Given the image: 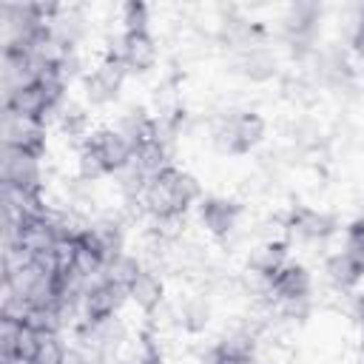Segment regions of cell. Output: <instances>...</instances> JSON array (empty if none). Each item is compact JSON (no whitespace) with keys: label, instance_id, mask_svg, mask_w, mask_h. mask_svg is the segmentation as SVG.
I'll return each mask as SVG.
<instances>
[{"label":"cell","instance_id":"obj_1","mask_svg":"<svg viewBox=\"0 0 364 364\" xmlns=\"http://www.w3.org/2000/svg\"><path fill=\"white\" fill-rule=\"evenodd\" d=\"M139 202L151 219L176 222L179 216H185L191 208H196L202 202V188L191 171L171 165L145 185Z\"/></svg>","mask_w":364,"mask_h":364},{"label":"cell","instance_id":"obj_2","mask_svg":"<svg viewBox=\"0 0 364 364\" xmlns=\"http://www.w3.org/2000/svg\"><path fill=\"white\" fill-rule=\"evenodd\" d=\"M267 134V122L259 111L242 108V111H225L216 125H213V142L222 154L230 156H242L250 154L253 148H259L264 142Z\"/></svg>","mask_w":364,"mask_h":364},{"label":"cell","instance_id":"obj_3","mask_svg":"<svg viewBox=\"0 0 364 364\" xmlns=\"http://www.w3.org/2000/svg\"><path fill=\"white\" fill-rule=\"evenodd\" d=\"M74 333H77V347H82L94 358V364L119 361V353L128 344V327L119 316L105 321H80Z\"/></svg>","mask_w":364,"mask_h":364},{"label":"cell","instance_id":"obj_4","mask_svg":"<svg viewBox=\"0 0 364 364\" xmlns=\"http://www.w3.org/2000/svg\"><path fill=\"white\" fill-rule=\"evenodd\" d=\"M128 80V68L125 63L117 57V51L105 54L91 71H85L82 77V94H85V102L88 105H111L122 85Z\"/></svg>","mask_w":364,"mask_h":364},{"label":"cell","instance_id":"obj_5","mask_svg":"<svg viewBox=\"0 0 364 364\" xmlns=\"http://www.w3.org/2000/svg\"><path fill=\"white\" fill-rule=\"evenodd\" d=\"M100 162L105 176H117L122 173L131 162H134V148L131 142L117 131V125H100L91 131V136L82 142Z\"/></svg>","mask_w":364,"mask_h":364},{"label":"cell","instance_id":"obj_6","mask_svg":"<svg viewBox=\"0 0 364 364\" xmlns=\"http://www.w3.org/2000/svg\"><path fill=\"white\" fill-rule=\"evenodd\" d=\"M264 290H267L273 307L307 304L310 293H313V276L301 262H287L270 282H264Z\"/></svg>","mask_w":364,"mask_h":364},{"label":"cell","instance_id":"obj_7","mask_svg":"<svg viewBox=\"0 0 364 364\" xmlns=\"http://www.w3.org/2000/svg\"><path fill=\"white\" fill-rule=\"evenodd\" d=\"M0 173H3V188L14 191H43V156L17 151V148H3L0 159Z\"/></svg>","mask_w":364,"mask_h":364},{"label":"cell","instance_id":"obj_8","mask_svg":"<svg viewBox=\"0 0 364 364\" xmlns=\"http://www.w3.org/2000/svg\"><path fill=\"white\" fill-rule=\"evenodd\" d=\"M125 304H128V287L102 276L85 290L80 301V313H82V321H105V318L119 316Z\"/></svg>","mask_w":364,"mask_h":364},{"label":"cell","instance_id":"obj_9","mask_svg":"<svg viewBox=\"0 0 364 364\" xmlns=\"http://www.w3.org/2000/svg\"><path fill=\"white\" fill-rule=\"evenodd\" d=\"M196 216H199V225L208 236L228 239L239 228L242 205L236 199H228V196H202V202L196 205Z\"/></svg>","mask_w":364,"mask_h":364},{"label":"cell","instance_id":"obj_10","mask_svg":"<svg viewBox=\"0 0 364 364\" xmlns=\"http://www.w3.org/2000/svg\"><path fill=\"white\" fill-rule=\"evenodd\" d=\"M117 57L125 63L128 74H148L159 63V46L151 31H122Z\"/></svg>","mask_w":364,"mask_h":364},{"label":"cell","instance_id":"obj_11","mask_svg":"<svg viewBox=\"0 0 364 364\" xmlns=\"http://www.w3.org/2000/svg\"><path fill=\"white\" fill-rule=\"evenodd\" d=\"M46 134H48L46 122L3 114V148H17V151H28V154H40L43 156Z\"/></svg>","mask_w":364,"mask_h":364},{"label":"cell","instance_id":"obj_12","mask_svg":"<svg viewBox=\"0 0 364 364\" xmlns=\"http://www.w3.org/2000/svg\"><path fill=\"white\" fill-rule=\"evenodd\" d=\"M287 230L290 236L301 239V242H321L327 236L336 233V219L324 210H316V208H293L290 216H287Z\"/></svg>","mask_w":364,"mask_h":364},{"label":"cell","instance_id":"obj_13","mask_svg":"<svg viewBox=\"0 0 364 364\" xmlns=\"http://www.w3.org/2000/svg\"><path fill=\"white\" fill-rule=\"evenodd\" d=\"M318 20H321V6L318 3H293L284 14V34L290 40V46H307L313 43V34L318 28Z\"/></svg>","mask_w":364,"mask_h":364},{"label":"cell","instance_id":"obj_14","mask_svg":"<svg viewBox=\"0 0 364 364\" xmlns=\"http://www.w3.org/2000/svg\"><path fill=\"white\" fill-rule=\"evenodd\" d=\"M128 301H131L139 313H145V316L156 313V310L162 307V301H165V282H162V276H159L156 270L142 267V270L134 276V282L128 284Z\"/></svg>","mask_w":364,"mask_h":364},{"label":"cell","instance_id":"obj_15","mask_svg":"<svg viewBox=\"0 0 364 364\" xmlns=\"http://www.w3.org/2000/svg\"><path fill=\"white\" fill-rule=\"evenodd\" d=\"M208 361L210 364H253L256 361V338L247 330H233L210 347Z\"/></svg>","mask_w":364,"mask_h":364},{"label":"cell","instance_id":"obj_16","mask_svg":"<svg viewBox=\"0 0 364 364\" xmlns=\"http://www.w3.org/2000/svg\"><path fill=\"white\" fill-rule=\"evenodd\" d=\"M287 242L284 239H267L262 245H256L247 256V270L253 276H259L262 282H270L284 264H287Z\"/></svg>","mask_w":364,"mask_h":364},{"label":"cell","instance_id":"obj_17","mask_svg":"<svg viewBox=\"0 0 364 364\" xmlns=\"http://www.w3.org/2000/svg\"><path fill=\"white\" fill-rule=\"evenodd\" d=\"M324 276L336 290H355L364 282V264L344 250H336L324 259Z\"/></svg>","mask_w":364,"mask_h":364},{"label":"cell","instance_id":"obj_18","mask_svg":"<svg viewBox=\"0 0 364 364\" xmlns=\"http://www.w3.org/2000/svg\"><path fill=\"white\" fill-rule=\"evenodd\" d=\"M85 28H88L85 14H82L80 9H74V6H63V11L48 23L51 37H54L60 46L71 48V51H77V43L85 37Z\"/></svg>","mask_w":364,"mask_h":364},{"label":"cell","instance_id":"obj_19","mask_svg":"<svg viewBox=\"0 0 364 364\" xmlns=\"http://www.w3.org/2000/svg\"><path fill=\"white\" fill-rule=\"evenodd\" d=\"M117 131L131 142V148L136 151L139 145H145L148 139L156 136V114H148L145 108H131L117 119Z\"/></svg>","mask_w":364,"mask_h":364},{"label":"cell","instance_id":"obj_20","mask_svg":"<svg viewBox=\"0 0 364 364\" xmlns=\"http://www.w3.org/2000/svg\"><path fill=\"white\" fill-rule=\"evenodd\" d=\"M54 122L60 125V131L65 134V136H71V139H80V145L91 136V119H88V108L82 105V102H77V100H65L60 108H57V114H54Z\"/></svg>","mask_w":364,"mask_h":364},{"label":"cell","instance_id":"obj_21","mask_svg":"<svg viewBox=\"0 0 364 364\" xmlns=\"http://www.w3.org/2000/svg\"><path fill=\"white\" fill-rule=\"evenodd\" d=\"M239 74L247 77L250 82H267L276 74V57L264 46L239 51Z\"/></svg>","mask_w":364,"mask_h":364},{"label":"cell","instance_id":"obj_22","mask_svg":"<svg viewBox=\"0 0 364 364\" xmlns=\"http://www.w3.org/2000/svg\"><path fill=\"white\" fill-rule=\"evenodd\" d=\"M68 361V344L63 336H43L40 347L28 358V364H65Z\"/></svg>","mask_w":364,"mask_h":364},{"label":"cell","instance_id":"obj_23","mask_svg":"<svg viewBox=\"0 0 364 364\" xmlns=\"http://www.w3.org/2000/svg\"><path fill=\"white\" fill-rule=\"evenodd\" d=\"M119 23H122V31H151V9L148 3L142 0H128L122 3L119 9Z\"/></svg>","mask_w":364,"mask_h":364},{"label":"cell","instance_id":"obj_24","mask_svg":"<svg viewBox=\"0 0 364 364\" xmlns=\"http://www.w3.org/2000/svg\"><path fill=\"white\" fill-rule=\"evenodd\" d=\"M210 321V304L205 299H188L179 310V324L188 330V333H199L205 330V324Z\"/></svg>","mask_w":364,"mask_h":364},{"label":"cell","instance_id":"obj_25","mask_svg":"<svg viewBox=\"0 0 364 364\" xmlns=\"http://www.w3.org/2000/svg\"><path fill=\"white\" fill-rule=\"evenodd\" d=\"M20 318L0 316V358L3 364H17V338H20Z\"/></svg>","mask_w":364,"mask_h":364},{"label":"cell","instance_id":"obj_26","mask_svg":"<svg viewBox=\"0 0 364 364\" xmlns=\"http://www.w3.org/2000/svg\"><path fill=\"white\" fill-rule=\"evenodd\" d=\"M139 270H142L139 259L122 250V253H117V256L108 262V267H105V279H114V282H119V284H125V287H128Z\"/></svg>","mask_w":364,"mask_h":364},{"label":"cell","instance_id":"obj_27","mask_svg":"<svg viewBox=\"0 0 364 364\" xmlns=\"http://www.w3.org/2000/svg\"><path fill=\"white\" fill-rule=\"evenodd\" d=\"M341 250H344V253H350L353 259H358V262L364 264V216L353 219V222L344 228Z\"/></svg>","mask_w":364,"mask_h":364},{"label":"cell","instance_id":"obj_28","mask_svg":"<svg viewBox=\"0 0 364 364\" xmlns=\"http://www.w3.org/2000/svg\"><path fill=\"white\" fill-rule=\"evenodd\" d=\"M350 46L358 57H364V6H358L355 11V20H353V37H350Z\"/></svg>","mask_w":364,"mask_h":364},{"label":"cell","instance_id":"obj_29","mask_svg":"<svg viewBox=\"0 0 364 364\" xmlns=\"http://www.w3.org/2000/svg\"><path fill=\"white\" fill-rule=\"evenodd\" d=\"M353 318L364 330V293H355V299H353Z\"/></svg>","mask_w":364,"mask_h":364},{"label":"cell","instance_id":"obj_30","mask_svg":"<svg viewBox=\"0 0 364 364\" xmlns=\"http://www.w3.org/2000/svg\"><path fill=\"white\" fill-rule=\"evenodd\" d=\"M136 364H165V358L159 353H145V355H139Z\"/></svg>","mask_w":364,"mask_h":364}]
</instances>
